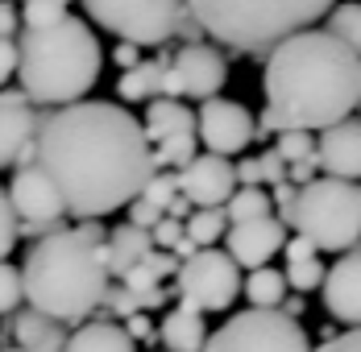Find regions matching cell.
I'll list each match as a JSON object with an SVG mask.
<instances>
[{"instance_id": "1", "label": "cell", "mask_w": 361, "mask_h": 352, "mask_svg": "<svg viewBox=\"0 0 361 352\" xmlns=\"http://www.w3.org/2000/svg\"><path fill=\"white\" fill-rule=\"evenodd\" d=\"M34 166L54 182L63 211L79 224L129 208L154 175L142 120L112 100H79L37 112Z\"/></svg>"}, {"instance_id": "2", "label": "cell", "mask_w": 361, "mask_h": 352, "mask_svg": "<svg viewBox=\"0 0 361 352\" xmlns=\"http://www.w3.org/2000/svg\"><path fill=\"white\" fill-rule=\"evenodd\" d=\"M361 58L324 30H303L266 54L262 92L266 112L257 116V137L332 129L361 104Z\"/></svg>"}, {"instance_id": "3", "label": "cell", "mask_w": 361, "mask_h": 352, "mask_svg": "<svg viewBox=\"0 0 361 352\" xmlns=\"http://www.w3.org/2000/svg\"><path fill=\"white\" fill-rule=\"evenodd\" d=\"M109 286V228L100 220L75 224L37 241L21 265L25 307L63 327L87 323L92 311H100Z\"/></svg>"}, {"instance_id": "4", "label": "cell", "mask_w": 361, "mask_h": 352, "mask_svg": "<svg viewBox=\"0 0 361 352\" xmlns=\"http://www.w3.org/2000/svg\"><path fill=\"white\" fill-rule=\"evenodd\" d=\"M100 67H104L100 37L75 13H67L50 30H25L17 37L21 96L42 112L79 104L100 83Z\"/></svg>"}, {"instance_id": "5", "label": "cell", "mask_w": 361, "mask_h": 352, "mask_svg": "<svg viewBox=\"0 0 361 352\" xmlns=\"http://www.w3.org/2000/svg\"><path fill=\"white\" fill-rule=\"evenodd\" d=\"M191 21L204 37H216L220 46L245 50V54H270L287 37L312 30L328 17L324 0H195L187 4Z\"/></svg>"}, {"instance_id": "6", "label": "cell", "mask_w": 361, "mask_h": 352, "mask_svg": "<svg viewBox=\"0 0 361 352\" xmlns=\"http://www.w3.org/2000/svg\"><path fill=\"white\" fill-rule=\"evenodd\" d=\"M290 228L316 253H353L361 245V182L316 178L299 187Z\"/></svg>"}, {"instance_id": "7", "label": "cell", "mask_w": 361, "mask_h": 352, "mask_svg": "<svg viewBox=\"0 0 361 352\" xmlns=\"http://www.w3.org/2000/svg\"><path fill=\"white\" fill-rule=\"evenodd\" d=\"M183 4L175 0H87V17L100 30L116 34L125 46H166L179 30Z\"/></svg>"}, {"instance_id": "8", "label": "cell", "mask_w": 361, "mask_h": 352, "mask_svg": "<svg viewBox=\"0 0 361 352\" xmlns=\"http://www.w3.org/2000/svg\"><path fill=\"white\" fill-rule=\"evenodd\" d=\"M175 294H179L183 311L220 315L241 294V270L233 265V257L224 249H200L175 270Z\"/></svg>"}, {"instance_id": "9", "label": "cell", "mask_w": 361, "mask_h": 352, "mask_svg": "<svg viewBox=\"0 0 361 352\" xmlns=\"http://www.w3.org/2000/svg\"><path fill=\"white\" fill-rule=\"evenodd\" d=\"M204 352H312V340L283 311H241L208 332Z\"/></svg>"}, {"instance_id": "10", "label": "cell", "mask_w": 361, "mask_h": 352, "mask_svg": "<svg viewBox=\"0 0 361 352\" xmlns=\"http://www.w3.org/2000/svg\"><path fill=\"white\" fill-rule=\"evenodd\" d=\"M228 83V58L216 46H183L166 58L162 96L158 100H216Z\"/></svg>"}, {"instance_id": "11", "label": "cell", "mask_w": 361, "mask_h": 352, "mask_svg": "<svg viewBox=\"0 0 361 352\" xmlns=\"http://www.w3.org/2000/svg\"><path fill=\"white\" fill-rule=\"evenodd\" d=\"M142 133L149 141V153H154V170H162V166L183 170L195 158V112L179 100L145 104Z\"/></svg>"}, {"instance_id": "12", "label": "cell", "mask_w": 361, "mask_h": 352, "mask_svg": "<svg viewBox=\"0 0 361 352\" xmlns=\"http://www.w3.org/2000/svg\"><path fill=\"white\" fill-rule=\"evenodd\" d=\"M195 141L204 145V153L233 158L250 149V141H257V120L245 104L216 96V100H204L195 112Z\"/></svg>"}, {"instance_id": "13", "label": "cell", "mask_w": 361, "mask_h": 352, "mask_svg": "<svg viewBox=\"0 0 361 352\" xmlns=\"http://www.w3.org/2000/svg\"><path fill=\"white\" fill-rule=\"evenodd\" d=\"M175 182H179V195L195 211H220L237 191L233 162L216 153H195L183 170H175Z\"/></svg>"}, {"instance_id": "14", "label": "cell", "mask_w": 361, "mask_h": 352, "mask_svg": "<svg viewBox=\"0 0 361 352\" xmlns=\"http://www.w3.org/2000/svg\"><path fill=\"white\" fill-rule=\"evenodd\" d=\"M34 133H37V112L21 96V87L0 92V170H17L34 162Z\"/></svg>"}, {"instance_id": "15", "label": "cell", "mask_w": 361, "mask_h": 352, "mask_svg": "<svg viewBox=\"0 0 361 352\" xmlns=\"http://www.w3.org/2000/svg\"><path fill=\"white\" fill-rule=\"evenodd\" d=\"M4 195L13 203L17 224H63V215H67L59 191H54V182L42 175L34 162L13 170V182L4 187Z\"/></svg>"}, {"instance_id": "16", "label": "cell", "mask_w": 361, "mask_h": 352, "mask_svg": "<svg viewBox=\"0 0 361 352\" xmlns=\"http://www.w3.org/2000/svg\"><path fill=\"white\" fill-rule=\"evenodd\" d=\"M287 245V228L270 215V220H253V224H233L224 232V253L233 257L237 270H266Z\"/></svg>"}, {"instance_id": "17", "label": "cell", "mask_w": 361, "mask_h": 352, "mask_svg": "<svg viewBox=\"0 0 361 352\" xmlns=\"http://www.w3.org/2000/svg\"><path fill=\"white\" fill-rule=\"evenodd\" d=\"M320 294H324V311L336 323L361 327V245L345 253L336 265H328Z\"/></svg>"}, {"instance_id": "18", "label": "cell", "mask_w": 361, "mask_h": 352, "mask_svg": "<svg viewBox=\"0 0 361 352\" xmlns=\"http://www.w3.org/2000/svg\"><path fill=\"white\" fill-rule=\"evenodd\" d=\"M316 158H320L324 178L361 182V116H349V120L324 129L320 145H316Z\"/></svg>"}, {"instance_id": "19", "label": "cell", "mask_w": 361, "mask_h": 352, "mask_svg": "<svg viewBox=\"0 0 361 352\" xmlns=\"http://www.w3.org/2000/svg\"><path fill=\"white\" fill-rule=\"evenodd\" d=\"M8 323H13V340H17L13 348H21V352H63L67 348V336H71L63 323L37 315L30 307H21Z\"/></svg>"}, {"instance_id": "20", "label": "cell", "mask_w": 361, "mask_h": 352, "mask_svg": "<svg viewBox=\"0 0 361 352\" xmlns=\"http://www.w3.org/2000/svg\"><path fill=\"white\" fill-rule=\"evenodd\" d=\"M283 257H287V270H283V278H287L290 290L307 294V290H320V286H324L328 265L320 261V253L307 245L303 237H290L287 245H283Z\"/></svg>"}, {"instance_id": "21", "label": "cell", "mask_w": 361, "mask_h": 352, "mask_svg": "<svg viewBox=\"0 0 361 352\" xmlns=\"http://www.w3.org/2000/svg\"><path fill=\"white\" fill-rule=\"evenodd\" d=\"M158 340H162V348L166 352H204L208 344V323L204 315H195V311H166L162 323H158Z\"/></svg>"}, {"instance_id": "22", "label": "cell", "mask_w": 361, "mask_h": 352, "mask_svg": "<svg viewBox=\"0 0 361 352\" xmlns=\"http://www.w3.org/2000/svg\"><path fill=\"white\" fill-rule=\"evenodd\" d=\"M63 352H137V344L125 336L121 323H112V319H87V323H79L67 336V348Z\"/></svg>"}, {"instance_id": "23", "label": "cell", "mask_w": 361, "mask_h": 352, "mask_svg": "<svg viewBox=\"0 0 361 352\" xmlns=\"http://www.w3.org/2000/svg\"><path fill=\"white\" fill-rule=\"evenodd\" d=\"M154 253V241L149 232L133 228V224H116L109 232V274L112 278H125L137 261H145Z\"/></svg>"}, {"instance_id": "24", "label": "cell", "mask_w": 361, "mask_h": 352, "mask_svg": "<svg viewBox=\"0 0 361 352\" xmlns=\"http://www.w3.org/2000/svg\"><path fill=\"white\" fill-rule=\"evenodd\" d=\"M166 58H171V54H158L154 63H137L133 70H125V75L116 79V100H125V104H154V100L162 96Z\"/></svg>"}, {"instance_id": "25", "label": "cell", "mask_w": 361, "mask_h": 352, "mask_svg": "<svg viewBox=\"0 0 361 352\" xmlns=\"http://www.w3.org/2000/svg\"><path fill=\"white\" fill-rule=\"evenodd\" d=\"M241 294L250 298V311H279L287 303V278L274 265L253 270L250 278H241Z\"/></svg>"}, {"instance_id": "26", "label": "cell", "mask_w": 361, "mask_h": 352, "mask_svg": "<svg viewBox=\"0 0 361 352\" xmlns=\"http://www.w3.org/2000/svg\"><path fill=\"white\" fill-rule=\"evenodd\" d=\"M270 215H274V203H270V191L266 187H237L233 199L224 203L228 228L233 224H253V220H270Z\"/></svg>"}, {"instance_id": "27", "label": "cell", "mask_w": 361, "mask_h": 352, "mask_svg": "<svg viewBox=\"0 0 361 352\" xmlns=\"http://www.w3.org/2000/svg\"><path fill=\"white\" fill-rule=\"evenodd\" d=\"M175 270H179V261H175L171 253H158V249H154L145 261H137V265L121 278V286H125V290H133V294H137V290H158V286L171 278Z\"/></svg>"}, {"instance_id": "28", "label": "cell", "mask_w": 361, "mask_h": 352, "mask_svg": "<svg viewBox=\"0 0 361 352\" xmlns=\"http://www.w3.org/2000/svg\"><path fill=\"white\" fill-rule=\"evenodd\" d=\"M183 232H187V241L195 249H216L220 241H224V232H228L224 208L220 211H191L187 224H183Z\"/></svg>"}, {"instance_id": "29", "label": "cell", "mask_w": 361, "mask_h": 352, "mask_svg": "<svg viewBox=\"0 0 361 352\" xmlns=\"http://www.w3.org/2000/svg\"><path fill=\"white\" fill-rule=\"evenodd\" d=\"M341 46H349L361 58V4H341V8H328V30Z\"/></svg>"}, {"instance_id": "30", "label": "cell", "mask_w": 361, "mask_h": 352, "mask_svg": "<svg viewBox=\"0 0 361 352\" xmlns=\"http://www.w3.org/2000/svg\"><path fill=\"white\" fill-rule=\"evenodd\" d=\"M137 199H145L149 208H158L162 215H166V208L179 199V182H175V170H154L149 175V182L142 187V195Z\"/></svg>"}, {"instance_id": "31", "label": "cell", "mask_w": 361, "mask_h": 352, "mask_svg": "<svg viewBox=\"0 0 361 352\" xmlns=\"http://www.w3.org/2000/svg\"><path fill=\"white\" fill-rule=\"evenodd\" d=\"M25 303V290H21V270L0 261V319H13Z\"/></svg>"}, {"instance_id": "32", "label": "cell", "mask_w": 361, "mask_h": 352, "mask_svg": "<svg viewBox=\"0 0 361 352\" xmlns=\"http://www.w3.org/2000/svg\"><path fill=\"white\" fill-rule=\"evenodd\" d=\"M67 13H71V8H67L63 0H34V4L21 8V25H25V30H50V25H59Z\"/></svg>"}, {"instance_id": "33", "label": "cell", "mask_w": 361, "mask_h": 352, "mask_svg": "<svg viewBox=\"0 0 361 352\" xmlns=\"http://www.w3.org/2000/svg\"><path fill=\"white\" fill-rule=\"evenodd\" d=\"M274 153H279L287 166H295V162H303V158L316 153V141H312V133H279V137H274Z\"/></svg>"}, {"instance_id": "34", "label": "cell", "mask_w": 361, "mask_h": 352, "mask_svg": "<svg viewBox=\"0 0 361 352\" xmlns=\"http://www.w3.org/2000/svg\"><path fill=\"white\" fill-rule=\"evenodd\" d=\"M13 249H17V215H13V203L0 187V261H8Z\"/></svg>"}, {"instance_id": "35", "label": "cell", "mask_w": 361, "mask_h": 352, "mask_svg": "<svg viewBox=\"0 0 361 352\" xmlns=\"http://www.w3.org/2000/svg\"><path fill=\"white\" fill-rule=\"evenodd\" d=\"M295 199H299V187H290V182H279V187H270V203H274V220L290 228V215H295Z\"/></svg>"}, {"instance_id": "36", "label": "cell", "mask_w": 361, "mask_h": 352, "mask_svg": "<svg viewBox=\"0 0 361 352\" xmlns=\"http://www.w3.org/2000/svg\"><path fill=\"white\" fill-rule=\"evenodd\" d=\"M183 237H187V232H183V224H179V220H166V215H162V220H158V228L149 232V241H154L158 253H171Z\"/></svg>"}, {"instance_id": "37", "label": "cell", "mask_w": 361, "mask_h": 352, "mask_svg": "<svg viewBox=\"0 0 361 352\" xmlns=\"http://www.w3.org/2000/svg\"><path fill=\"white\" fill-rule=\"evenodd\" d=\"M158 220H162V211H158V208H149L145 199H133L125 224H133V228H142V232H154V228H158Z\"/></svg>"}, {"instance_id": "38", "label": "cell", "mask_w": 361, "mask_h": 352, "mask_svg": "<svg viewBox=\"0 0 361 352\" xmlns=\"http://www.w3.org/2000/svg\"><path fill=\"white\" fill-rule=\"evenodd\" d=\"M257 162H262V182H270V187H279V182H287V162L274 153V149H266V153H257Z\"/></svg>"}, {"instance_id": "39", "label": "cell", "mask_w": 361, "mask_h": 352, "mask_svg": "<svg viewBox=\"0 0 361 352\" xmlns=\"http://www.w3.org/2000/svg\"><path fill=\"white\" fill-rule=\"evenodd\" d=\"M320 352H361V327L336 332L332 340H324V344H320Z\"/></svg>"}, {"instance_id": "40", "label": "cell", "mask_w": 361, "mask_h": 352, "mask_svg": "<svg viewBox=\"0 0 361 352\" xmlns=\"http://www.w3.org/2000/svg\"><path fill=\"white\" fill-rule=\"evenodd\" d=\"M233 175H237V187H266V182H262V162H257V158L233 162Z\"/></svg>"}, {"instance_id": "41", "label": "cell", "mask_w": 361, "mask_h": 352, "mask_svg": "<svg viewBox=\"0 0 361 352\" xmlns=\"http://www.w3.org/2000/svg\"><path fill=\"white\" fill-rule=\"evenodd\" d=\"M17 75V37L13 42H4L0 37V92H4V83Z\"/></svg>"}, {"instance_id": "42", "label": "cell", "mask_w": 361, "mask_h": 352, "mask_svg": "<svg viewBox=\"0 0 361 352\" xmlns=\"http://www.w3.org/2000/svg\"><path fill=\"white\" fill-rule=\"evenodd\" d=\"M125 327V336L137 344V340H154V323H149V315H133V319H125L121 323Z\"/></svg>"}, {"instance_id": "43", "label": "cell", "mask_w": 361, "mask_h": 352, "mask_svg": "<svg viewBox=\"0 0 361 352\" xmlns=\"http://www.w3.org/2000/svg\"><path fill=\"white\" fill-rule=\"evenodd\" d=\"M112 63H116V67H121V75H125V70H133L137 63H142V50H137V46H125V42H116Z\"/></svg>"}, {"instance_id": "44", "label": "cell", "mask_w": 361, "mask_h": 352, "mask_svg": "<svg viewBox=\"0 0 361 352\" xmlns=\"http://www.w3.org/2000/svg\"><path fill=\"white\" fill-rule=\"evenodd\" d=\"M17 25H21V8H13V4H0V37H4V42H13Z\"/></svg>"}, {"instance_id": "45", "label": "cell", "mask_w": 361, "mask_h": 352, "mask_svg": "<svg viewBox=\"0 0 361 352\" xmlns=\"http://www.w3.org/2000/svg\"><path fill=\"white\" fill-rule=\"evenodd\" d=\"M191 211H195V208H191V203H187V199L179 195V199L166 208V220H179V224H187V215H191Z\"/></svg>"}, {"instance_id": "46", "label": "cell", "mask_w": 361, "mask_h": 352, "mask_svg": "<svg viewBox=\"0 0 361 352\" xmlns=\"http://www.w3.org/2000/svg\"><path fill=\"white\" fill-rule=\"evenodd\" d=\"M0 352H21V348H13V344H8V348H0Z\"/></svg>"}, {"instance_id": "47", "label": "cell", "mask_w": 361, "mask_h": 352, "mask_svg": "<svg viewBox=\"0 0 361 352\" xmlns=\"http://www.w3.org/2000/svg\"><path fill=\"white\" fill-rule=\"evenodd\" d=\"M357 87H361V70H357Z\"/></svg>"}]
</instances>
